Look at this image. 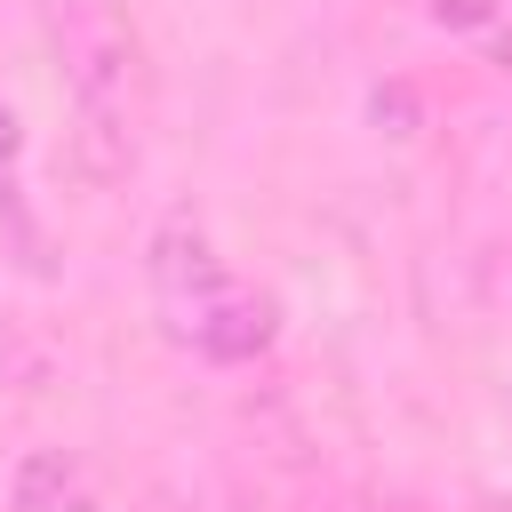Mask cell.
<instances>
[{"mask_svg": "<svg viewBox=\"0 0 512 512\" xmlns=\"http://www.w3.org/2000/svg\"><path fill=\"white\" fill-rule=\"evenodd\" d=\"M144 272H152V312H160L168 344H184L200 360H224V368H240L272 344V296H256L192 216H168L152 232Z\"/></svg>", "mask_w": 512, "mask_h": 512, "instance_id": "6da1fadb", "label": "cell"}, {"mask_svg": "<svg viewBox=\"0 0 512 512\" xmlns=\"http://www.w3.org/2000/svg\"><path fill=\"white\" fill-rule=\"evenodd\" d=\"M16 512H96V504H88V488L64 456H32L24 480H16Z\"/></svg>", "mask_w": 512, "mask_h": 512, "instance_id": "3957f363", "label": "cell"}, {"mask_svg": "<svg viewBox=\"0 0 512 512\" xmlns=\"http://www.w3.org/2000/svg\"><path fill=\"white\" fill-rule=\"evenodd\" d=\"M48 40H56V72L80 120V160L96 176H120L136 152V120H144V40L112 0H56L48 8Z\"/></svg>", "mask_w": 512, "mask_h": 512, "instance_id": "7a4b0ae2", "label": "cell"}, {"mask_svg": "<svg viewBox=\"0 0 512 512\" xmlns=\"http://www.w3.org/2000/svg\"><path fill=\"white\" fill-rule=\"evenodd\" d=\"M0 160H16V112L0 104Z\"/></svg>", "mask_w": 512, "mask_h": 512, "instance_id": "277c9868", "label": "cell"}]
</instances>
